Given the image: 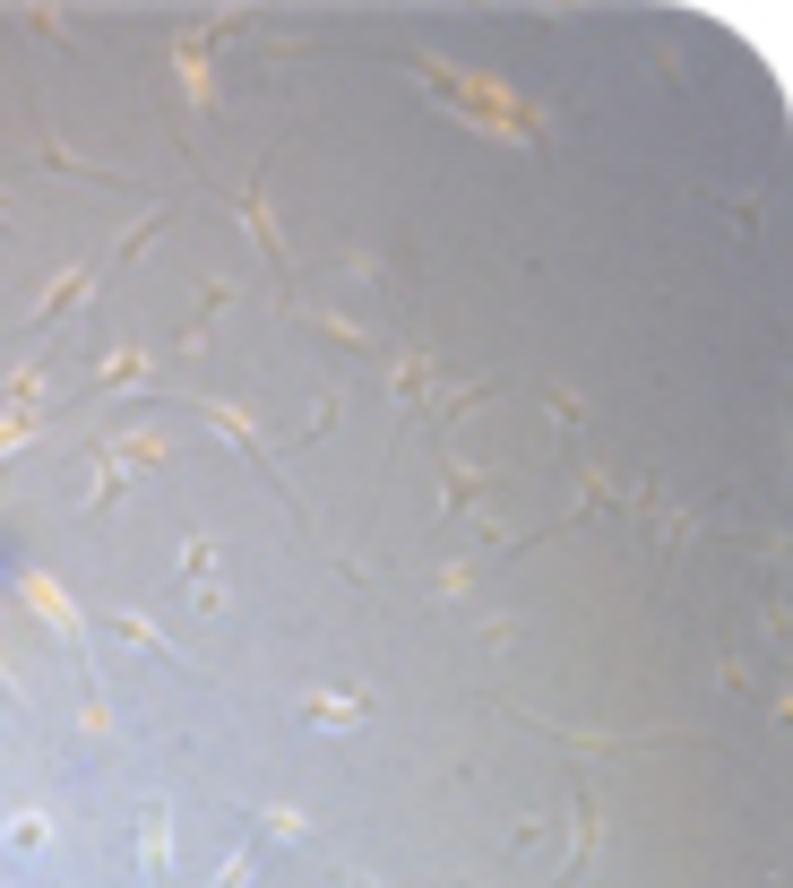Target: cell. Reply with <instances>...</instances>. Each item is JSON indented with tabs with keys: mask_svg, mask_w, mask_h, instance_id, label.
<instances>
[{
	"mask_svg": "<svg viewBox=\"0 0 793 888\" xmlns=\"http://www.w3.org/2000/svg\"><path fill=\"white\" fill-rule=\"evenodd\" d=\"M311 725H362V699H302Z\"/></svg>",
	"mask_w": 793,
	"mask_h": 888,
	"instance_id": "1",
	"label": "cell"
},
{
	"mask_svg": "<svg viewBox=\"0 0 793 888\" xmlns=\"http://www.w3.org/2000/svg\"><path fill=\"white\" fill-rule=\"evenodd\" d=\"M354 888H371V880H354Z\"/></svg>",
	"mask_w": 793,
	"mask_h": 888,
	"instance_id": "4",
	"label": "cell"
},
{
	"mask_svg": "<svg viewBox=\"0 0 793 888\" xmlns=\"http://www.w3.org/2000/svg\"><path fill=\"white\" fill-rule=\"evenodd\" d=\"M9 846H44V811H17L9 819Z\"/></svg>",
	"mask_w": 793,
	"mask_h": 888,
	"instance_id": "3",
	"label": "cell"
},
{
	"mask_svg": "<svg viewBox=\"0 0 793 888\" xmlns=\"http://www.w3.org/2000/svg\"><path fill=\"white\" fill-rule=\"evenodd\" d=\"M78 294H87V268H70V276H61V285H52V294H44V311H35V320H61V311H70V303H78Z\"/></svg>",
	"mask_w": 793,
	"mask_h": 888,
	"instance_id": "2",
	"label": "cell"
}]
</instances>
